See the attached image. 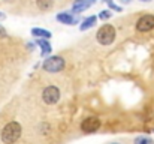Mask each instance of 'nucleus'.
<instances>
[{
  "mask_svg": "<svg viewBox=\"0 0 154 144\" xmlns=\"http://www.w3.org/2000/svg\"><path fill=\"white\" fill-rule=\"evenodd\" d=\"M112 17V12L109 11V9H103L99 12V15H97V20H102V21H106V20H109Z\"/></svg>",
  "mask_w": 154,
  "mask_h": 144,
  "instance_id": "4468645a",
  "label": "nucleus"
},
{
  "mask_svg": "<svg viewBox=\"0 0 154 144\" xmlns=\"http://www.w3.org/2000/svg\"><path fill=\"white\" fill-rule=\"evenodd\" d=\"M120 2H121V3H130L132 0H120Z\"/></svg>",
  "mask_w": 154,
  "mask_h": 144,
  "instance_id": "a211bd4d",
  "label": "nucleus"
},
{
  "mask_svg": "<svg viewBox=\"0 0 154 144\" xmlns=\"http://www.w3.org/2000/svg\"><path fill=\"white\" fill-rule=\"evenodd\" d=\"M102 126V122L94 117V116H90V117H85L82 122H81V131L84 134H94L100 129Z\"/></svg>",
  "mask_w": 154,
  "mask_h": 144,
  "instance_id": "39448f33",
  "label": "nucleus"
},
{
  "mask_svg": "<svg viewBox=\"0 0 154 144\" xmlns=\"http://www.w3.org/2000/svg\"><path fill=\"white\" fill-rule=\"evenodd\" d=\"M35 45H38V47L41 48V56H42V57L51 54L52 47H51V44L48 42V39H36Z\"/></svg>",
  "mask_w": 154,
  "mask_h": 144,
  "instance_id": "1a4fd4ad",
  "label": "nucleus"
},
{
  "mask_svg": "<svg viewBox=\"0 0 154 144\" xmlns=\"http://www.w3.org/2000/svg\"><path fill=\"white\" fill-rule=\"evenodd\" d=\"M5 17H6V15H5V14H2V12H0V20H3V18H5Z\"/></svg>",
  "mask_w": 154,
  "mask_h": 144,
  "instance_id": "6ab92c4d",
  "label": "nucleus"
},
{
  "mask_svg": "<svg viewBox=\"0 0 154 144\" xmlns=\"http://www.w3.org/2000/svg\"><path fill=\"white\" fill-rule=\"evenodd\" d=\"M103 3H106L108 6H109V11H117V12H121L123 11V8L121 6H118L117 3H114L112 0H102Z\"/></svg>",
  "mask_w": 154,
  "mask_h": 144,
  "instance_id": "2eb2a0df",
  "label": "nucleus"
},
{
  "mask_svg": "<svg viewBox=\"0 0 154 144\" xmlns=\"http://www.w3.org/2000/svg\"><path fill=\"white\" fill-rule=\"evenodd\" d=\"M66 68V60L61 56H48L42 62V69L48 74H58Z\"/></svg>",
  "mask_w": 154,
  "mask_h": 144,
  "instance_id": "f03ea898",
  "label": "nucleus"
},
{
  "mask_svg": "<svg viewBox=\"0 0 154 144\" xmlns=\"http://www.w3.org/2000/svg\"><path fill=\"white\" fill-rule=\"evenodd\" d=\"M29 50H35V44H27Z\"/></svg>",
  "mask_w": 154,
  "mask_h": 144,
  "instance_id": "f3484780",
  "label": "nucleus"
},
{
  "mask_svg": "<svg viewBox=\"0 0 154 144\" xmlns=\"http://www.w3.org/2000/svg\"><path fill=\"white\" fill-rule=\"evenodd\" d=\"M21 134H23L21 123L17 120H12L3 126V129L0 132V140L3 144H15L21 138Z\"/></svg>",
  "mask_w": 154,
  "mask_h": 144,
  "instance_id": "f257e3e1",
  "label": "nucleus"
},
{
  "mask_svg": "<svg viewBox=\"0 0 154 144\" xmlns=\"http://www.w3.org/2000/svg\"><path fill=\"white\" fill-rule=\"evenodd\" d=\"M93 5H96V0H75L73 5H72V14L76 15V14H81L87 9H90Z\"/></svg>",
  "mask_w": 154,
  "mask_h": 144,
  "instance_id": "0eeeda50",
  "label": "nucleus"
},
{
  "mask_svg": "<svg viewBox=\"0 0 154 144\" xmlns=\"http://www.w3.org/2000/svg\"><path fill=\"white\" fill-rule=\"evenodd\" d=\"M154 29V15L153 14H145L138 18L136 21V30L139 33H148Z\"/></svg>",
  "mask_w": 154,
  "mask_h": 144,
  "instance_id": "423d86ee",
  "label": "nucleus"
},
{
  "mask_svg": "<svg viewBox=\"0 0 154 144\" xmlns=\"http://www.w3.org/2000/svg\"><path fill=\"white\" fill-rule=\"evenodd\" d=\"M61 98V93H60V89L54 84H50L47 86L44 90H42V101L45 105H55Z\"/></svg>",
  "mask_w": 154,
  "mask_h": 144,
  "instance_id": "20e7f679",
  "label": "nucleus"
},
{
  "mask_svg": "<svg viewBox=\"0 0 154 144\" xmlns=\"http://www.w3.org/2000/svg\"><path fill=\"white\" fill-rule=\"evenodd\" d=\"M32 36H35L36 39H51L52 33L50 30H45V29H41V27H33L32 29Z\"/></svg>",
  "mask_w": 154,
  "mask_h": 144,
  "instance_id": "9b49d317",
  "label": "nucleus"
},
{
  "mask_svg": "<svg viewBox=\"0 0 154 144\" xmlns=\"http://www.w3.org/2000/svg\"><path fill=\"white\" fill-rule=\"evenodd\" d=\"M115 38H117V30L111 24H103L96 33V41L103 47H108V45L114 44Z\"/></svg>",
  "mask_w": 154,
  "mask_h": 144,
  "instance_id": "7ed1b4c3",
  "label": "nucleus"
},
{
  "mask_svg": "<svg viewBox=\"0 0 154 144\" xmlns=\"http://www.w3.org/2000/svg\"><path fill=\"white\" fill-rule=\"evenodd\" d=\"M55 20L61 24H66V26H73V24H78V18L72 14V12H60L55 15Z\"/></svg>",
  "mask_w": 154,
  "mask_h": 144,
  "instance_id": "6e6552de",
  "label": "nucleus"
},
{
  "mask_svg": "<svg viewBox=\"0 0 154 144\" xmlns=\"http://www.w3.org/2000/svg\"><path fill=\"white\" fill-rule=\"evenodd\" d=\"M96 23H97V17H96V15H90V17H87L84 21H81L79 30H81V32H87V30H90L91 27H94Z\"/></svg>",
  "mask_w": 154,
  "mask_h": 144,
  "instance_id": "9d476101",
  "label": "nucleus"
},
{
  "mask_svg": "<svg viewBox=\"0 0 154 144\" xmlns=\"http://www.w3.org/2000/svg\"><path fill=\"white\" fill-rule=\"evenodd\" d=\"M133 144H154V140L148 135H138L133 138Z\"/></svg>",
  "mask_w": 154,
  "mask_h": 144,
  "instance_id": "ddd939ff",
  "label": "nucleus"
},
{
  "mask_svg": "<svg viewBox=\"0 0 154 144\" xmlns=\"http://www.w3.org/2000/svg\"><path fill=\"white\" fill-rule=\"evenodd\" d=\"M6 35H8V32H6V29H5V27H3V26L0 24V36H2V38H5Z\"/></svg>",
  "mask_w": 154,
  "mask_h": 144,
  "instance_id": "dca6fc26",
  "label": "nucleus"
},
{
  "mask_svg": "<svg viewBox=\"0 0 154 144\" xmlns=\"http://www.w3.org/2000/svg\"><path fill=\"white\" fill-rule=\"evenodd\" d=\"M111 144H121V143H111Z\"/></svg>",
  "mask_w": 154,
  "mask_h": 144,
  "instance_id": "412c9836",
  "label": "nucleus"
},
{
  "mask_svg": "<svg viewBox=\"0 0 154 144\" xmlns=\"http://www.w3.org/2000/svg\"><path fill=\"white\" fill-rule=\"evenodd\" d=\"M36 6H38L39 11L47 12L54 6V0H36Z\"/></svg>",
  "mask_w": 154,
  "mask_h": 144,
  "instance_id": "f8f14e48",
  "label": "nucleus"
},
{
  "mask_svg": "<svg viewBox=\"0 0 154 144\" xmlns=\"http://www.w3.org/2000/svg\"><path fill=\"white\" fill-rule=\"evenodd\" d=\"M141 2H145L147 3V2H151V0H141Z\"/></svg>",
  "mask_w": 154,
  "mask_h": 144,
  "instance_id": "aec40b11",
  "label": "nucleus"
}]
</instances>
